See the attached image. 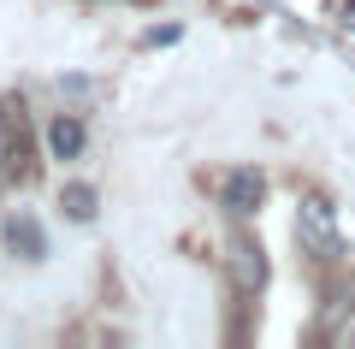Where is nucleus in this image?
I'll return each instance as SVG.
<instances>
[{"label":"nucleus","instance_id":"obj_1","mask_svg":"<svg viewBox=\"0 0 355 349\" xmlns=\"http://www.w3.org/2000/svg\"><path fill=\"white\" fill-rule=\"evenodd\" d=\"M36 166V125L18 95H0V178H30Z\"/></svg>","mask_w":355,"mask_h":349},{"label":"nucleus","instance_id":"obj_2","mask_svg":"<svg viewBox=\"0 0 355 349\" xmlns=\"http://www.w3.org/2000/svg\"><path fill=\"white\" fill-rule=\"evenodd\" d=\"M261 201H266V178L254 172V166H237V172L225 178V207L237 213V219H249Z\"/></svg>","mask_w":355,"mask_h":349},{"label":"nucleus","instance_id":"obj_3","mask_svg":"<svg viewBox=\"0 0 355 349\" xmlns=\"http://www.w3.org/2000/svg\"><path fill=\"white\" fill-rule=\"evenodd\" d=\"M231 266H237V284L249 290V296L266 284V261H261V243H254V237H237V243H231Z\"/></svg>","mask_w":355,"mask_h":349},{"label":"nucleus","instance_id":"obj_4","mask_svg":"<svg viewBox=\"0 0 355 349\" xmlns=\"http://www.w3.org/2000/svg\"><path fill=\"white\" fill-rule=\"evenodd\" d=\"M83 142H89V130H83V119H71V112H60V119L48 125L53 160H77V154H83Z\"/></svg>","mask_w":355,"mask_h":349},{"label":"nucleus","instance_id":"obj_5","mask_svg":"<svg viewBox=\"0 0 355 349\" xmlns=\"http://www.w3.org/2000/svg\"><path fill=\"white\" fill-rule=\"evenodd\" d=\"M6 243H12V255H24V261H42V249H48V237H42L30 219H6Z\"/></svg>","mask_w":355,"mask_h":349},{"label":"nucleus","instance_id":"obj_6","mask_svg":"<svg viewBox=\"0 0 355 349\" xmlns=\"http://www.w3.org/2000/svg\"><path fill=\"white\" fill-rule=\"evenodd\" d=\"M60 201H65V213H71V219H89V213H95V189H83V184H71Z\"/></svg>","mask_w":355,"mask_h":349}]
</instances>
